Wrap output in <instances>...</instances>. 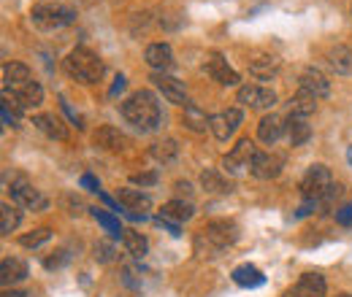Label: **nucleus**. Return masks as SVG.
Listing matches in <instances>:
<instances>
[{
  "instance_id": "obj_1",
  "label": "nucleus",
  "mask_w": 352,
  "mask_h": 297,
  "mask_svg": "<svg viewBox=\"0 0 352 297\" xmlns=\"http://www.w3.org/2000/svg\"><path fill=\"white\" fill-rule=\"evenodd\" d=\"M120 111H122L125 122L133 125L135 130H141V132H155V130L163 125V108H160L155 92H149V89H135V92H131L122 100Z\"/></svg>"
},
{
  "instance_id": "obj_2",
  "label": "nucleus",
  "mask_w": 352,
  "mask_h": 297,
  "mask_svg": "<svg viewBox=\"0 0 352 297\" xmlns=\"http://www.w3.org/2000/svg\"><path fill=\"white\" fill-rule=\"evenodd\" d=\"M239 241V227L236 222H228V219H217V222H209L204 224L198 233H195V254L198 257H217L225 249H230L233 243Z\"/></svg>"
},
{
  "instance_id": "obj_3",
  "label": "nucleus",
  "mask_w": 352,
  "mask_h": 297,
  "mask_svg": "<svg viewBox=\"0 0 352 297\" xmlns=\"http://www.w3.org/2000/svg\"><path fill=\"white\" fill-rule=\"evenodd\" d=\"M63 65L65 73L79 84H98L103 79V60L87 46H76L74 51H68Z\"/></svg>"
},
{
  "instance_id": "obj_4",
  "label": "nucleus",
  "mask_w": 352,
  "mask_h": 297,
  "mask_svg": "<svg viewBox=\"0 0 352 297\" xmlns=\"http://www.w3.org/2000/svg\"><path fill=\"white\" fill-rule=\"evenodd\" d=\"M339 192H342L339 184H333V176L325 165H311L301 178V198L317 206H328Z\"/></svg>"
},
{
  "instance_id": "obj_5",
  "label": "nucleus",
  "mask_w": 352,
  "mask_h": 297,
  "mask_svg": "<svg viewBox=\"0 0 352 297\" xmlns=\"http://www.w3.org/2000/svg\"><path fill=\"white\" fill-rule=\"evenodd\" d=\"M30 19H33V25L38 30L54 33V30L68 27L76 19V11L71 5H63V3H38V5H33Z\"/></svg>"
},
{
  "instance_id": "obj_6",
  "label": "nucleus",
  "mask_w": 352,
  "mask_h": 297,
  "mask_svg": "<svg viewBox=\"0 0 352 297\" xmlns=\"http://www.w3.org/2000/svg\"><path fill=\"white\" fill-rule=\"evenodd\" d=\"M11 198L19 209H28V211H46L49 209V200L41 195V189H36L30 181L25 178H16L11 184Z\"/></svg>"
},
{
  "instance_id": "obj_7",
  "label": "nucleus",
  "mask_w": 352,
  "mask_h": 297,
  "mask_svg": "<svg viewBox=\"0 0 352 297\" xmlns=\"http://www.w3.org/2000/svg\"><path fill=\"white\" fill-rule=\"evenodd\" d=\"M255 157H258V146H255L250 138H241V141L230 149V154H225L222 168L230 170V173H244V170L252 168Z\"/></svg>"
},
{
  "instance_id": "obj_8",
  "label": "nucleus",
  "mask_w": 352,
  "mask_h": 297,
  "mask_svg": "<svg viewBox=\"0 0 352 297\" xmlns=\"http://www.w3.org/2000/svg\"><path fill=\"white\" fill-rule=\"evenodd\" d=\"M236 100H239L241 106H250V108H258V111H268V108H274V103H276V92L261 84H244V86H239Z\"/></svg>"
},
{
  "instance_id": "obj_9",
  "label": "nucleus",
  "mask_w": 352,
  "mask_h": 297,
  "mask_svg": "<svg viewBox=\"0 0 352 297\" xmlns=\"http://www.w3.org/2000/svg\"><path fill=\"white\" fill-rule=\"evenodd\" d=\"M204 68H206V73L222 86H236L239 84V73L228 65V60L222 57L220 51H209L206 54V62H204Z\"/></svg>"
},
{
  "instance_id": "obj_10",
  "label": "nucleus",
  "mask_w": 352,
  "mask_h": 297,
  "mask_svg": "<svg viewBox=\"0 0 352 297\" xmlns=\"http://www.w3.org/2000/svg\"><path fill=\"white\" fill-rule=\"evenodd\" d=\"M241 119H244V114H241V108H228V111H222V114H214L212 117V132H214V138L217 141H230L233 135H236V130L241 125Z\"/></svg>"
},
{
  "instance_id": "obj_11",
  "label": "nucleus",
  "mask_w": 352,
  "mask_h": 297,
  "mask_svg": "<svg viewBox=\"0 0 352 297\" xmlns=\"http://www.w3.org/2000/svg\"><path fill=\"white\" fill-rule=\"evenodd\" d=\"M152 84L157 86V92H160L168 103H174V106H187V103H190V100H187L184 82H179V79L168 76V73H155V76H152Z\"/></svg>"
},
{
  "instance_id": "obj_12",
  "label": "nucleus",
  "mask_w": 352,
  "mask_h": 297,
  "mask_svg": "<svg viewBox=\"0 0 352 297\" xmlns=\"http://www.w3.org/2000/svg\"><path fill=\"white\" fill-rule=\"evenodd\" d=\"M298 84H301L304 92L314 95L317 100L331 95V82H328V76H325L320 68H314V65H309V68H304V71L298 73Z\"/></svg>"
},
{
  "instance_id": "obj_13",
  "label": "nucleus",
  "mask_w": 352,
  "mask_h": 297,
  "mask_svg": "<svg viewBox=\"0 0 352 297\" xmlns=\"http://www.w3.org/2000/svg\"><path fill=\"white\" fill-rule=\"evenodd\" d=\"M325 292H328V284L320 273H304L296 281V287H290L282 297H325Z\"/></svg>"
},
{
  "instance_id": "obj_14",
  "label": "nucleus",
  "mask_w": 352,
  "mask_h": 297,
  "mask_svg": "<svg viewBox=\"0 0 352 297\" xmlns=\"http://www.w3.org/2000/svg\"><path fill=\"white\" fill-rule=\"evenodd\" d=\"M6 95H11V100L19 106V108H38L44 103V86L38 84L36 79L28 82V84L16 86V89H8Z\"/></svg>"
},
{
  "instance_id": "obj_15",
  "label": "nucleus",
  "mask_w": 352,
  "mask_h": 297,
  "mask_svg": "<svg viewBox=\"0 0 352 297\" xmlns=\"http://www.w3.org/2000/svg\"><path fill=\"white\" fill-rule=\"evenodd\" d=\"M247 65H250V73H252L255 79L268 82V79H274V76L279 73L282 60H279V57H274V54H268V51H258L252 60H247Z\"/></svg>"
},
{
  "instance_id": "obj_16",
  "label": "nucleus",
  "mask_w": 352,
  "mask_h": 297,
  "mask_svg": "<svg viewBox=\"0 0 352 297\" xmlns=\"http://www.w3.org/2000/svg\"><path fill=\"white\" fill-rule=\"evenodd\" d=\"M144 60H146V65H149L152 71L166 73V71L174 65V51H171V46H168V43H163V41L149 43V46H146V51H144Z\"/></svg>"
},
{
  "instance_id": "obj_17",
  "label": "nucleus",
  "mask_w": 352,
  "mask_h": 297,
  "mask_svg": "<svg viewBox=\"0 0 352 297\" xmlns=\"http://www.w3.org/2000/svg\"><path fill=\"white\" fill-rule=\"evenodd\" d=\"M92 141H95V146H100L106 152H122L128 146V135L122 130H117L114 125H100L95 130Z\"/></svg>"
},
{
  "instance_id": "obj_18",
  "label": "nucleus",
  "mask_w": 352,
  "mask_h": 297,
  "mask_svg": "<svg viewBox=\"0 0 352 297\" xmlns=\"http://www.w3.org/2000/svg\"><path fill=\"white\" fill-rule=\"evenodd\" d=\"M28 276H30L28 262H22V259H16V257H6V259L0 262V281H3V287L22 284Z\"/></svg>"
},
{
  "instance_id": "obj_19",
  "label": "nucleus",
  "mask_w": 352,
  "mask_h": 297,
  "mask_svg": "<svg viewBox=\"0 0 352 297\" xmlns=\"http://www.w3.org/2000/svg\"><path fill=\"white\" fill-rule=\"evenodd\" d=\"M282 165H285L282 157L258 152V157H255V163H252L250 173H252L255 178H261V181H271V178H276V176L282 173Z\"/></svg>"
},
{
  "instance_id": "obj_20",
  "label": "nucleus",
  "mask_w": 352,
  "mask_h": 297,
  "mask_svg": "<svg viewBox=\"0 0 352 297\" xmlns=\"http://www.w3.org/2000/svg\"><path fill=\"white\" fill-rule=\"evenodd\" d=\"M33 125L41 130L46 138H52V141H68V128H65V122L57 114H36Z\"/></svg>"
},
{
  "instance_id": "obj_21",
  "label": "nucleus",
  "mask_w": 352,
  "mask_h": 297,
  "mask_svg": "<svg viewBox=\"0 0 352 297\" xmlns=\"http://www.w3.org/2000/svg\"><path fill=\"white\" fill-rule=\"evenodd\" d=\"M325 60H328V65H331L339 76H350L352 73V49L350 46H344V43L331 46V49L325 51Z\"/></svg>"
},
{
  "instance_id": "obj_22",
  "label": "nucleus",
  "mask_w": 352,
  "mask_h": 297,
  "mask_svg": "<svg viewBox=\"0 0 352 297\" xmlns=\"http://www.w3.org/2000/svg\"><path fill=\"white\" fill-rule=\"evenodd\" d=\"M182 125L192 132H206V130H212V117H206V111L201 106L187 103L182 111Z\"/></svg>"
},
{
  "instance_id": "obj_23",
  "label": "nucleus",
  "mask_w": 352,
  "mask_h": 297,
  "mask_svg": "<svg viewBox=\"0 0 352 297\" xmlns=\"http://www.w3.org/2000/svg\"><path fill=\"white\" fill-rule=\"evenodd\" d=\"M28 82H33V73H30L28 65H22V62H6L3 65V89L6 92L28 84Z\"/></svg>"
},
{
  "instance_id": "obj_24",
  "label": "nucleus",
  "mask_w": 352,
  "mask_h": 297,
  "mask_svg": "<svg viewBox=\"0 0 352 297\" xmlns=\"http://www.w3.org/2000/svg\"><path fill=\"white\" fill-rule=\"evenodd\" d=\"M117 200H120V206L125 209V211H149L152 209V198L146 195V192H141V189H120L117 192Z\"/></svg>"
},
{
  "instance_id": "obj_25",
  "label": "nucleus",
  "mask_w": 352,
  "mask_h": 297,
  "mask_svg": "<svg viewBox=\"0 0 352 297\" xmlns=\"http://www.w3.org/2000/svg\"><path fill=\"white\" fill-rule=\"evenodd\" d=\"M230 278H233L239 287H244V289H255V287H263L265 284V276L255 268V265H250V262H244V265L233 268Z\"/></svg>"
},
{
  "instance_id": "obj_26",
  "label": "nucleus",
  "mask_w": 352,
  "mask_h": 297,
  "mask_svg": "<svg viewBox=\"0 0 352 297\" xmlns=\"http://www.w3.org/2000/svg\"><path fill=\"white\" fill-rule=\"evenodd\" d=\"M282 135H285V119H282V117L268 114V117L261 119V125H258V138L263 141L265 146H274Z\"/></svg>"
},
{
  "instance_id": "obj_27",
  "label": "nucleus",
  "mask_w": 352,
  "mask_h": 297,
  "mask_svg": "<svg viewBox=\"0 0 352 297\" xmlns=\"http://www.w3.org/2000/svg\"><path fill=\"white\" fill-rule=\"evenodd\" d=\"M317 108V97L309 95L304 89H298L290 100H287V117H298V119H307L309 114H314Z\"/></svg>"
},
{
  "instance_id": "obj_28",
  "label": "nucleus",
  "mask_w": 352,
  "mask_h": 297,
  "mask_svg": "<svg viewBox=\"0 0 352 297\" xmlns=\"http://www.w3.org/2000/svg\"><path fill=\"white\" fill-rule=\"evenodd\" d=\"M201 187H204L206 192H212V195H230V192H233V181L225 178L220 170H214V168H206L201 173Z\"/></svg>"
},
{
  "instance_id": "obj_29",
  "label": "nucleus",
  "mask_w": 352,
  "mask_h": 297,
  "mask_svg": "<svg viewBox=\"0 0 352 297\" xmlns=\"http://www.w3.org/2000/svg\"><path fill=\"white\" fill-rule=\"evenodd\" d=\"M192 203L190 200H182V198H176V200H168L163 209H160V219H166V222H187V219H192Z\"/></svg>"
},
{
  "instance_id": "obj_30",
  "label": "nucleus",
  "mask_w": 352,
  "mask_h": 297,
  "mask_svg": "<svg viewBox=\"0 0 352 297\" xmlns=\"http://www.w3.org/2000/svg\"><path fill=\"white\" fill-rule=\"evenodd\" d=\"M149 154H152L155 163H160V165H171V163H176V157H179V143H176L174 138H163V141L152 143Z\"/></svg>"
},
{
  "instance_id": "obj_31",
  "label": "nucleus",
  "mask_w": 352,
  "mask_h": 297,
  "mask_svg": "<svg viewBox=\"0 0 352 297\" xmlns=\"http://www.w3.org/2000/svg\"><path fill=\"white\" fill-rule=\"evenodd\" d=\"M285 132H287L290 146H304L309 138H311V128H309V122L307 119H298V117H287V122H285Z\"/></svg>"
},
{
  "instance_id": "obj_32",
  "label": "nucleus",
  "mask_w": 352,
  "mask_h": 297,
  "mask_svg": "<svg viewBox=\"0 0 352 297\" xmlns=\"http://www.w3.org/2000/svg\"><path fill=\"white\" fill-rule=\"evenodd\" d=\"M92 216H95V222L103 227V233H109L114 241L120 238L122 241V235H125V230H122V224H120V219L117 216H111L109 211H103V209H89Z\"/></svg>"
},
{
  "instance_id": "obj_33",
  "label": "nucleus",
  "mask_w": 352,
  "mask_h": 297,
  "mask_svg": "<svg viewBox=\"0 0 352 297\" xmlns=\"http://www.w3.org/2000/svg\"><path fill=\"white\" fill-rule=\"evenodd\" d=\"M19 222H22V211H19V206H8V203H3V206H0V233H3V235L14 233V230L19 227Z\"/></svg>"
},
{
  "instance_id": "obj_34",
  "label": "nucleus",
  "mask_w": 352,
  "mask_h": 297,
  "mask_svg": "<svg viewBox=\"0 0 352 297\" xmlns=\"http://www.w3.org/2000/svg\"><path fill=\"white\" fill-rule=\"evenodd\" d=\"M122 243H125L128 254H133L135 259H138V257H144V254H146V249H149L146 238H144L141 233H135V230H125V235H122Z\"/></svg>"
},
{
  "instance_id": "obj_35",
  "label": "nucleus",
  "mask_w": 352,
  "mask_h": 297,
  "mask_svg": "<svg viewBox=\"0 0 352 297\" xmlns=\"http://www.w3.org/2000/svg\"><path fill=\"white\" fill-rule=\"evenodd\" d=\"M49 238H52V230H49V227H38V230L25 233V235L19 238V246H25V249H38Z\"/></svg>"
},
{
  "instance_id": "obj_36",
  "label": "nucleus",
  "mask_w": 352,
  "mask_h": 297,
  "mask_svg": "<svg viewBox=\"0 0 352 297\" xmlns=\"http://www.w3.org/2000/svg\"><path fill=\"white\" fill-rule=\"evenodd\" d=\"M92 257H95L100 265H109V262L117 259V246H114L111 241H98V243L92 246Z\"/></svg>"
},
{
  "instance_id": "obj_37",
  "label": "nucleus",
  "mask_w": 352,
  "mask_h": 297,
  "mask_svg": "<svg viewBox=\"0 0 352 297\" xmlns=\"http://www.w3.org/2000/svg\"><path fill=\"white\" fill-rule=\"evenodd\" d=\"M131 181L138 184V187H152V184L157 181V173H133Z\"/></svg>"
},
{
  "instance_id": "obj_38",
  "label": "nucleus",
  "mask_w": 352,
  "mask_h": 297,
  "mask_svg": "<svg viewBox=\"0 0 352 297\" xmlns=\"http://www.w3.org/2000/svg\"><path fill=\"white\" fill-rule=\"evenodd\" d=\"M68 262V252H57V257H49L44 262V268L46 270H57V268H63Z\"/></svg>"
},
{
  "instance_id": "obj_39",
  "label": "nucleus",
  "mask_w": 352,
  "mask_h": 297,
  "mask_svg": "<svg viewBox=\"0 0 352 297\" xmlns=\"http://www.w3.org/2000/svg\"><path fill=\"white\" fill-rule=\"evenodd\" d=\"M336 222H339V224H344V227H350L352 224V200L347 203V206H342V209L336 211Z\"/></svg>"
},
{
  "instance_id": "obj_40",
  "label": "nucleus",
  "mask_w": 352,
  "mask_h": 297,
  "mask_svg": "<svg viewBox=\"0 0 352 297\" xmlns=\"http://www.w3.org/2000/svg\"><path fill=\"white\" fill-rule=\"evenodd\" d=\"M79 184H82V189H87V192H100L98 178H95V176H89V173H85V176L79 178Z\"/></svg>"
},
{
  "instance_id": "obj_41",
  "label": "nucleus",
  "mask_w": 352,
  "mask_h": 297,
  "mask_svg": "<svg viewBox=\"0 0 352 297\" xmlns=\"http://www.w3.org/2000/svg\"><path fill=\"white\" fill-rule=\"evenodd\" d=\"M125 86H128L125 76H117V79H114V84H111V89H109V97H117L120 92H125Z\"/></svg>"
},
{
  "instance_id": "obj_42",
  "label": "nucleus",
  "mask_w": 352,
  "mask_h": 297,
  "mask_svg": "<svg viewBox=\"0 0 352 297\" xmlns=\"http://www.w3.org/2000/svg\"><path fill=\"white\" fill-rule=\"evenodd\" d=\"M174 189H176V195H187V198L192 195V187H190L187 181H176V184H174Z\"/></svg>"
},
{
  "instance_id": "obj_43",
  "label": "nucleus",
  "mask_w": 352,
  "mask_h": 297,
  "mask_svg": "<svg viewBox=\"0 0 352 297\" xmlns=\"http://www.w3.org/2000/svg\"><path fill=\"white\" fill-rule=\"evenodd\" d=\"M0 114H3V125H8V128H14V117L8 114V106H6V103L0 106Z\"/></svg>"
},
{
  "instance_id": "obj_44",
  "label": "nucleus",
  "mask_w": 352,
  "mask_h": 297,
  "mask_svg": "<svg viewBox=\"0 0 352 297\" xmlns=\"http://www.w3.org/2000/svg\"><path fill=\"white\" fill-rule=\"evenodd\" d=\"M3 297H30V295H28V292H19V289H11V292L6 289V292H3Z\"/></svg>"
},
{
  "instance_id": "obj_45",
  "label": "nucleus",
  "mask_w": 352,
  "mask_h": 297,
  "mask_svg": "<svg viewBox=\"0 0 352 297\" xmlns=\"http://www.w3.org/2000/svg\"><path fill=\"white\" fill-rule=\"evenodd\" d=\"M347 163H350V168H352V143L347 146Z\"/></svg>"
},
{
  "instance_id": "obj_46",
  "label": "nucleus",
  "mask_w": 352,
  "mask_h": 297,
  "mask_svg": "<svg viewBox=\"0 0 352 297\" xmlns=\"http://www.w3.org/2000/svg\"><path fill=\"white\" fill-rule=\"evenodd\" d=\"M76 3H82V5H92V3H98V0H76Z\"/></svg>"
},
{
  "instance_id": "obj_47",
  "label": "nucleus",
  "mask_w": 352,
  "mask_h": 297,
  "mask_svg": "<svg viewBox=\"0 0 352 297\" xmlns=\"http://www.w3.org/2000/svg\"><path fill=\"white\" fill-rule=\"evenodd\" d=\"M336 297H352V295H350V292H339Z\"/></svg>"
}]
</instances>
